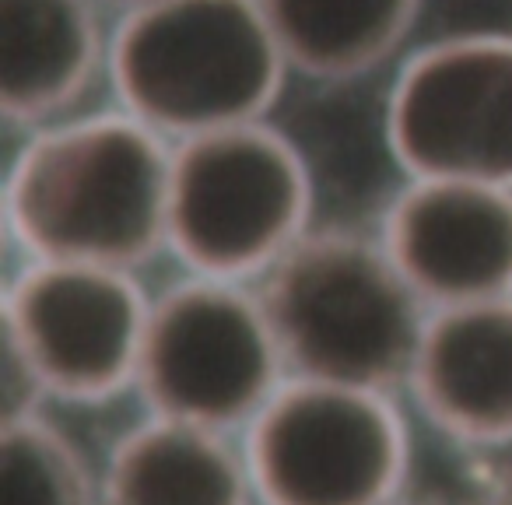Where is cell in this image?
<instances>
[{
    "mask_svg": "<svg viewBox=\"0 0 512 505\" xmlns=\"http://www.w3.org/2000/svg\"><path fill=\"white\" fill-rule=\"evenodd\" d=\"M172 148L130 113L39 134L8 176V228L29 260L134 271L169 235Z\"/></svg>",
    "mask_w": 512,
    "mask_h": 505,
    "instance_id": "6da1fadb",
    "label": "cell"
},
{
    "mask_svg": "<svg viewBox=\"0 0 512 505\" xmlns=\"http://www.w3.org/2000/svg\"><path fill=\"white\" fill-rule=\"evenodd\" d=\"M123 109L162 137L264 120L288 60L260 0H148L109 50Z\"/></svg>",
    "mask_w": 512,
    "mask_h": 505,
    "instance_id": "7a4b0ae2",
    "label": "cell"
},
{
    "mask_svg": "<svg viewBox=\"0 0 512 505\" xmlns=\"http://www.w3.org/2000/svg\"><path fill=\"white\" fill-rule=\"evenodd\" d=\"M288 376L390 390L407 383L432 309L414 295L383 242L306 232L264 274Z\"/></svg>",
    "mask_w": 512,
    "mask_h": 505,
    "instance_id": "3957f363",
    "label": "cell"
},
{
    "mask_svg": "<svg viewBox=\"0 0 512 505\" xmlns=\"http://www.w3.org/2000/svg\"><path fill=\"white\" fill-rule=\"evenodd\" d=\"M313 183L299 148L264 120L176 141L165 246L190 274L264 278L309 232Z\"/></svg>",
    "mask_w": 512,
    "mask_h": 505,
    "instance_id": "277c9868",
    "label": "cell"
},
{
    "mask_svg": "<svg viewBox=\"0 0 512 505\" xmlns=\"http://www.w3.org/2000/svg\"><path fill=\"white\" fill-rule=\"evenodd\" d=\"M242 456L260 505H386L404 495L407 428L390 390L288 376Z\"/></svg>",
    "mask_w": 512,
    "mask_h": 505,
    "instance_id": "5b68a950",
    "label": "cell"
},
{
    "mask_svg": "<svg viewBox=\"0 0 512 505\" xmlns=\"http://www.w3.org/2000/svg\"><path fill=\"white\" fill-rule=\"evenodd\" d=\"M288 379L260 292L246 281L190 274L151 302L137 386L151 414L246 428Z\"/></svg>",
    "mask_w": 512,
    "mask_h": 505,
    "instance_id": "8992f818",
    "label": "cell"
},
{
    "mask_svg": "<svg viewBox=\"0 0 512 505\" xmlns=\"http://www.w3.org/2000/svg\"><path fill=\"white\" fill-rule=\"evenodd\" d=\"M148 313L123 267L29 260L4 299V344L46 397L106 400L137 383Z\"/></svg>",
    "mask_w": 512,
    "mask_h": 505,
    "instance_id": "52a82bcc",
    "label": "cell"
},
{
    "mask_svg": "<svg viewBox=\"0 0 512 505\" xmlns=\"http://www.w3.org/2000/svg\"><path fill=\"white\" fill-rule=\"evenodd\" d=\"M386 141L411 179L512 186V36L474 32L414 53L386 102Z\"/></svg>",
    "mask_w": 512,
    "mask_h": 505,
    "instance_id": "ba28073f",
    "label": "cell"
},
{
    "mask_svg": "<svg viewBox=\"0 0 512 505\" xmlns=\"http://www.w3.org/2000/svg\"><path fill=\"white\" fill-rule=\"evenodd\" d=\"M379 242L428 309L509 299L512 186L411 179Z\"/></svg>",
    "mask_w": 512,
    "mask_h": 505,
    "instance_id": "9c48e42d",
    "label": "cell"
},
{
    "mask_svg": "<svg viewBox=\"0 0 512 505\" xmlns=\"http://www.w3.org/2000/svg\"><path fill=\"white\" fill-rule=\"evenodd\" d=\"M407 386L446 439L463 446L512 442V295L432 309Z\"/></svg>",
    "mask_w": 512,
    "mask_h": 505,
    "instance_id": "30bf717a",
    "label": "cell"
},
{
    "mask_svg": "<svg viewBox=\"0 0 512 505\" xmlns=\"http://www.w3.org/2000/svg\"><path fill=\"white\" fill-rule=\"evenodd\" d=\"M249 470L228 432L151 414L116 442L102 505H249Z\"/></svg>",
    "mask_w": 512,
    "mask_h": 505,
    "instance_id": "8fae6325",
    "label": "cell"
},
{
    "mask_svg": "<svg viewBox=\"0 0 512 505\" xmlns=\"http://www.w3.org/2000/svg\"><path fill=\"white\" fill-rule=\"evenodd\" d=\"M92 0H0V102L36 123L67 109L99 67Z\"/></svg>",
    "mask_w": 512,
    "mask_h": 505,
    "instance_id": "7c38bea8",
    "label": "cell"
},
{
    "mask_svg": "<svg viewBox=\"0 0 512 505\" xmlns=\"http://www.w3.org/2000/svg\"><path fill=\"white\" fill-rule=\"evenodd\" d=\"M288 67L344 81L379 67L411 32L421 0H260Z\"/></svg>",
    "mask_w": 512,
    "mask_h": 505,
    "instance_id": "4fadbf2b",
    "label": "cell"
},
{
    "mask_svg": "<svg viewBox=\"0 0 512 505\" xmlns=\"http://www.w3.org/2000/svg\"><path fill=\"white\" fill-rule=\"evenodd\" d=\"M4 505H102V474L43 411L0 418Z\"/></svg>",
    "mask_w": 512,
    "mask_h": 505,
    "instance_id": "5bb4252c",
    "label": "cell"
},
{
    "mask_svg": "<svg viewBox=\"0 0 512 505\" xmlns=\"http://www.w3.org/2000/svg\"><path fill=\"white\" fill-rule=\"evenodd\" d=\"M470 505H512V474H502L498 481H491Z\"/></svg>",
    "mask_w": 512,
    "mask_h": 505,
    "instance_id": "9a60e30c",
    "label": "cell"
},
{
    "mask_svg": "<svg viewBox=\"0 0 512 505\" xmlns=\"http://www.w3.org/2000/svg\"><path fill=\"white\" fill-rule=\"evenodd\" d=\"M386 505H428V502H411V498L400 495V498H393V502H386Z\"/></svg>",
    "mask_w": 512,
    "mask_h": 505,
    "instance_id": "2e32d148",
    "label": "cell"
},
{
    "mask_svg": "<svg viewBox=\"0 0 512 505\" xmlns=\"http://www.w3.org/2000/svg\"><path fill=\"white\" fill-rule=\"evenodd\" d=\"M116 4H123V8H141V4H148V0H116Z\"/></svg>",
    "mask_w": 512,
    "mask_h": 505,
    "instance_id": "e0dca14e",
    "label": "cell"
}]
</instances>
